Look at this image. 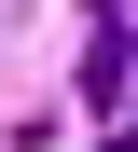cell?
<instances>
[{
	"label": "cell",
	"mask_w": 138,
	"mask_h": 152,
	"mask_svg": "<svg viewBox=\"0 0 138 152\" xmlns=\"http://www.w3.org/2000/svg\"><path fill=\"white\" fill-rule=\"evenodd\" d=\"M124 83H138V69H124V42H83V97H97V111H124Z\"/></svg>",
	"instance_id": "obj_1"
}]
</instances>
